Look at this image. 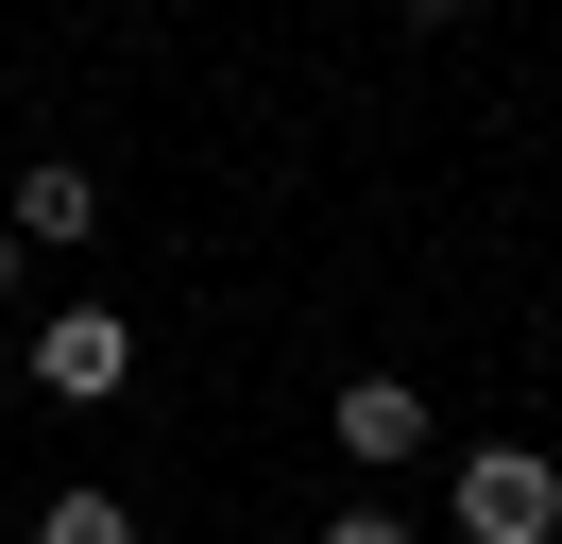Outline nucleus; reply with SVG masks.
Returning <instances> with one entry per match:
<instances>
[{
    "label": "nucleus",
    "mask_w": 562,
    "mask_h": 544,
    "mask_svg": "<svg viewBox=\"0 0 562 544\" xmlns=\"http://www.w3.org/2000/svg\"><path fill=\"white\" fill-rule=\"evenodd\" d=\"M443 528H460V544H546V528H562V460H546V442H477L460 494H443Z\"/></svg>",
    "instance_id": "obj_1"
},
{
    "label": "nucleus",
    "mask_w": 562,
    "mask_h": 544,
    "mask_svg": "<svg viewBox=\"0 0 562 544\" xmlns=\"http://www.w3.org/2000/svg\"><path fill=\"white\" fill-rule=\"evenodd\" d=\"M120 374H137V324H120V306H52V324H35V392L103 408Z\"/></svg>",
    "instance_id": "obj_2"
},
{
    "label": "nucleus",
    "mask_w": 562,
    "mask_h": 544,
    "mask_svg": "<svg viewBox=\"0 0 562 544\" xmlns=\"http://www.w3.org/2000/svg\"><path fill=\"white\" fill-rule=\"evenodd\" d=\"M0 222L35 238V256H69V238H103V170H86V154H35L18 188H0Z\"/></svg>",
    "instance_id": "obj_3"
},
{
    "label": "nucleus",
    "mask_w": 562,
    "mask_h": 544,
    "mask_svg": "<svg viewBox=\"0 0 562 544\" xmlns=\"http://www.w3.org/2000/svg\"><path fill=\"white\" fill-rule=\"evenodd\" d=\"M324 426H341V460L392 476V460H426V426H443V408H426L409 374H341V408H324Z\"/></svg>",
    "instance_id": "obj_4"
},
{
    "label": "nucleus",
    "mask_w": 562,
    "mask_h": 544,
    "mask_svg": "<svg viewBox=\"0 0 562 544\" xmlns=\"http://www.w3.org/2000/svg\"><path fill=\"white\" fill-rule=\"evenodd\" d=\"M35 544H137V510H120V494H52Z\"/></svg>",
    "instance_id": "obj_5"
},
{
    "label": "nucleus",
    "mask_w": 562,
    "mask_h": 544,
    "mask_svg": "<svg viewBox=\"0 0 562 544\" xmlns=\"http://www.w3.org/2000/svg\"><path fill=\"white\" fill-rule=\"evenodd\" d=\"M307 544H426V528H409V510H375V494H358V510H324Z\"/></svg>",
    "instance_id": "obj_6"
},
{
    "label": "nucleus",
    "mask_w": 562,
    "mask_h": 544,
    "mask_svg": "<svg viewBox=\"0 0 562 544\" xmlns=\"http://www.w3.org/2000/svg\"><path fill=\"white\" fill-rule=\"evenodd\" d=\"M18 272H35V238H18V222H0V306H18Z\"/></svg>",
    "instance_id": "obj_7"
},
{
    "label": "nucleus",
    "mask_w": 562,
    "mask_h": 544,
    "mask_svg": "<svg viewBox=\"0 0 562 544\" xmlns=\"http://www.w3.org/2000/svg\"><path fill=\"white\" fill-rule=\"evenodd\" d=\"M392 18H409V34H443V18H477V0H392Z\"/></svg>",
    "instance_id": "obj_8"
}]
</instances>
